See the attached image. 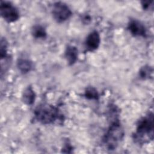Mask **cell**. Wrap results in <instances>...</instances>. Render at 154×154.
Segmentation results:
<instances>
[{
  "mask_svg": "<svg viewBox=\"0 0 154 154\" xmlns=\"http://www.w3.org/2000/svg\"><path fill=\"white\" fill-rule=\"evenodd\" d=\"M123 135V131L120 125L115 122L111 125L105 135L103 139V144L109 150H113L116 148Z\"/></svg>",
  "mask_w": 154,
  "mask_h": 154,
  "instance_id": "obj_1",
  "label": "cell"
},
{
  "mask_svg": "<svg viewBox=\"0 0 154 154\" xmlns=\"http://www.w3.org/2000/svg\"><path fill=\"white\" fill-rule=\"evenodd\" d=\"M35 115L38 122L43 124H49L57 119L58 113L57 109L54 106L42 105L36 108Z\"/></svg>",
  "mask_w": 154,
  "mask_h": 154,
  "instance_id": "obj_2",
  "label": "cell"
},
{
  "mask_svg": "<svg viewBox=\"0 0 154 154\" xmlns=\"http://www.w3.org/2000/svg\"><path fill=\"white\" fill-rule=\"evenodd\" d=\"M153 114H149L148 116L142 118L138 122L137 132L136 139L140 140L144 136H147L149 138L153 139Z\"/></svg>",
  "mask_w": 154,
  "mask_h": 154,
  "instance_id": "obj_3",
  "label": "cell"
},
{
  "mask_svg": "<svg viewBox=\"0 0 154 154\" xmlns=\"http://www.w3.org/2000/svg\"><path fill=\"white\" fill-rule=\"evenodd\" d=\"M0 13L1 16L8 22H13L19 17L17 10L11 3L1 1L0 5Z\"/></svg>",
  "mask_w": 154,
  "mask_h": 154,
  "instance_id": "obj_4",
  "label": "cell"
},
{
  "mask_svg": "<svg viewBox=\"0 0 154 154\" xmlns=\"http://www.w3.org/2000/svg\"><path fill=\"white\" fill-rule=\"evenodd\" d=\"M53 17L58 22H62L68 19L72 15L69 7L63 2H56L52 8Z\"/></svg>",
  "mask_w": 154,
  "mask_h": 154,
  "instance_id": "obj_5",
  "label": "cell"
},
{
  "mask_svg": "<svg viewBox=\"0 0 154 154\" xmlns=\"http://www.w3.org/2000/svg\"><path fill=\"white\" fill-rule=\"evenodd\" d=\"M100 38L99 34L97 31H94L89 34L85 41L87 49L89 51H94L96 49L100 44Z\"/></svg>",
  "mask_w": 154,
  "mask_h": 154,
  "instance_id": "obj_6",
  "label": "cell"
},
{
  "mask_svg": "<svg viewBox=\"0 0 154 154\" xmlns=\"http://www.w3.org/2000/svg\"><path fill=\"white\" fill-rule=\"evenodd\" d=\"M128 29L134 36H144L146 34L145 27L140 22L136 20H132L129 23Z\"/></svg>",
  "mask_w": 154,
  "mask_h": 154,
  "instance_id": "obj_7",
  "label": "cell"
},
{
  "mask_svg": "<svg viewBox=\"0 0 154 154\" xmlns=\"http://www.w3.org/2000/svg\"><path fill=\"white\" fill-rule=\"evenodd\" d=\"M65 57L69 64H73L78 58V50L73 46H69L65 51Z\"/></svg>",
  "mask_w": 154,
  "mask_h": 154,
  "instance_id": "obj_8",
  "label": "cell"
},
{
  "mask_svg": "<svg viewBox=\"0 0 154 154\" xmlns=\"http://www.w3.org/2000/svg\"><path fill=\"white\" fill-rule=\"evenodd\" d=\"M23 100L27 105H31L35 100V93L31 87L26 88L23 93Z\"/></svg>",
  "mask_w": 154,
  "mask_h": 154,
  "instance_id": "obj_9",
  "label": "cell"
},
{
  "mask_svg": "<svg viewBox=\"0 0 154 154\" xmlns=\"http://www.w3.org/2000/svg\"><path fill=\"white\" fill-rule=\"evenodd\" d=\"M17 67L22 73H27L32 69V63L28 60L20 59L17 63Z\"/></svg>",
  "mask_w": 154,
  "mask_h": 154,
  "instance_id": "obj_10",
  "label": "cell"
},
{
  "mask_svg": "<svg viewBox=\"0 0 154 154\" xmlns=\"http://www.w3.org/2000/svg\"><path fill=\"white\" fill-rule=\"evenodd\" d=\"M32 34L36 38H44L46 36L45 29L40 25H35L32 29Z\"/></svg>",
  "mask_w": 154,
  "mask_h": 154,
  "instance_id": "obj_11",
  "label": "cell"
},
{
  "mask_svg": "<svg viewBox=\"0 0 154 154\" xmlns=\"http://www.w3.org/2000/svg\"><path fill=\"white\" fill-rule=\"evenodd\" d=\"M153 73V69L149 66H145L143 67L140 70V76L143 79L149 78Z\"/></svg>",
  "mask_w": 154,
  "mask_h": 154,
  "instance_id": "obj_12",
  "label": "cell"
},
{
  "mask_svg": "<svg viewBox=\"0 0 154 154\" xmlns=\"http://www.w3.org/2000/svg\"><path fill=\"white\" fill-rule=\"evenodd\" d=\"M85 96L89 99H97L99 97L97 90L93 87H88L85 90Z\"/></svg>",
  "mask_w": 154,
  "mask_h": 154,
  "instance_id": "obj_13",
  "label": "cell"
},
{
  "mask_svg": "<svg viewBox=\"0 0 154 154\" xmlns=\"http://www.w3.org/2000/svg\"><path fill=\"white\" fill-rule=\"evenodd\" d=\"M7 51V43L5 40L2 38L1 40V46H0V57L1 59H3L6 57Z\"/></svg>",
  "mask_w": 154,
  "mask_h": 154,
  "instance_id": "obj_14",
  "label": "cell"
},
{
  "mask_svg": "<svg viewBox=\"0 0 154 154\" xmlns=\"http://www.w3.org/2000/svg\"><path fill=\"white\" fill-rule=\"evenodd\" d=\"M153 1H144L143 2L142 5L144 9H148L150 8L151 6H153Z\"/></svg>",
  "mask_w": 154,
  "mask_h": 154,
  "instance_id": "obj_15",
  "label": "cell"
}]
</instances>
